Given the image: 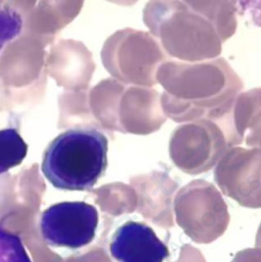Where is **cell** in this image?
<instances>
[{"label":"cell","mask_w":261,"mask_h":262,"mask_svg":"<svg viewBox=\"0 0 261 262\" xmlns=\"http://www.w3.org/2000/svg\"><path fill=\"white\" fill-rule=\"evenodd\" d=\"M28 145L13 128L0 130V174L19 165L26 158Z\"/></svg>","instance_id":"4"},{"label":"cell","mask_w":261,"mask_h":262,"mask_svg":"<svg viewBox=\"0 0 261 262\" xmlns=\"http://www.w3.org/2000/svg\"><path fill=\"white\" fill-rule=\"evenodd\" d=\"M97 209L86 202H60L43 211L40 230L45 242L54 247L80 249L96 236Z\"/></svg>","instance_id":"2"},{"label":"cell","mask_w":261,"mask_h":262,"mask_svg":"<svg viewBox=\"0 0 261 262\" xmlns=\"http://www.w3.org/2000/svg\"><path fill=\"white\" fill-rule=\"evenodd\" d=\"M108 140L95 129H72L58 135L43 154L42 172L55 188L86 191L107 167Z\"/></svg>","instance_id":"1"},{"label":"cell","mask_w":261,"mask_h":262,"mask_svg":"<svg viewBox=\"0 0 261 262\" xmlns=\"http://www.w3.org/2000/svg\"><path fill=\"white\" fill-rule=\"evenodd\" d=\"M0 262H31L20 240L0 230Z\"/></svg>","instance_id":"6"},{"label":"cell","mask_w":261,"mask_h":262,"mask_svg":"<svg viewBox=\"0 0 261 262\" xmlns=\"http://www.w3.org/2000/svg\"><path fill=\"white\" fill-rule=\"evenodd\" d=\"M21 28L20 15L13 9L0 4V53L6 44L20 34Z\"/></svg>","instance_id":"5"},{"label":"cell","mask_w":261,"mask_h":262,"mask_svg":"<svg viewBox=\"0 0 261 262\" xmlns=\"http://www.w3.org/2000/svg\"><path fill=\"white\" fill-rule=\"evenodd\" d=\"M118 262H163L168 256L167 246L146 224L128 222L115 233L110 245Z\"/></svg>","instance_id":"3"}]
</instances>
